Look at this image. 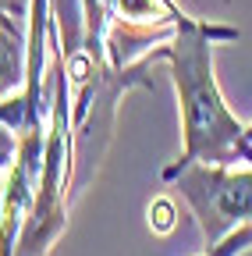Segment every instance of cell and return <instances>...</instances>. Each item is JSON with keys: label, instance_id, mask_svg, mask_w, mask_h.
<instances>
[{"label": "cell", "instance_id": "obj_1", "mask_svg": "<svg viewBox=\"0 0 252 256\" xmlns=\"http://www.w3.org/2000/svg\"><path fill=\"white\" fill-rule=\"evenodd\" d=\"M235 36L238 32L228 25L181 14L171 43L164 46V60H171V78L181 110V164H238L245 124L224 104L213 75V43Z\"/></svg>", "mask_w": 252, "mask_h": 256}, {"label": "cell", "instance_id": "obj_6", "mask_svg": "<svg viewBox=\"0 0 252 256\" xmlns=\"http://www.w3.org/2000/svg\"><path fill=\"white\" fill-rule=\"evenodd\" d=\"M14 150H18V136L11 132L7 124H0V178H4V171L11 168V160H14Z\"/></svg>", "mask_w": 252, "mask_h": 256}, {"label": "cell", "instance_id": "obj_2", "mask_svg": "<svg viewBox=\"0 0 252 256\" xmlns=\"http://www.w3.org/2000/svg\"><path fill=\"white\" fill-rule=\"evenodd\" d=\"M164 182H174L188 200L206 246L252 220V164H181L178 160L164 168Z\"/></svg>", "mask_w": 252, "mask_h": 256}, {"label": "cell", "instance_id": "obj_7", "mask_svg": "<svg viewBox=\"0 0 252 256\" xmlns=\"http://www.w3.org/2000/svg\"><path fill=\"white\" fill-rule=\"evenodd\" d=\"M238 164H252V124L242 132V146H238Z\"/></svg>", "mask_w": 252, "mask_h": 256}, {"label": "cell", "instance_id": "obj_4", "mask_svg": "<svg viewBox=\"0 0 252 256\" xmlns=\"http://www.w3.org/2000/svg\"><path fill=\"white\" fill-rule=\"evenodd\" d=\"M245 249H252V220H249V224H238V228L228 232L220 242L206 246L199 256H238V252H245Z\"/></svg>", "mask_w": 252, "mask_h": 256}, {"label": "cell", "instance_id": "obj_5", "mask_svg": "<svg viewBox=\"0 0 252 256\" xmlns=\"http://www.w3.org/2000/svg\"><path fill=\"white\" fill-rule=\"evenodd\" d=\"M149 224H153V232L167 235V232L174 228V203H171V200H156V203L149 206Z\"/></svg>", "mask_w": 252, "mask_h": 256}, {"label": "cell", "instance_id": "obj_8", "mask_svg": "<svg viewBox=\"0 0 252 256\" xmlns=\"http://www.w3.org/2000/svg\"><path fill=\"white\" fill-rule=\"evenodd\" d=\"M0 25H7V28H14V25H11V18H7V11H4V8H0Z\"/></svg>", "mask_w": 252, "mask_h": 256}, {"label": "cell", "instance_id": "obj_3", "mask_svg": "<svg viewBox=\"0 0 252 256\" xmlns=\"http://www.w3.org/2000/svg\"><path fill=\"white\" fill-rule=\"evenodd\" d=\"M25 60L28 43H21L18 28L0 25V96H11L25 86Z\"/></svg>", "mask_w": 252, "mask_h": 256}]
</instances>
